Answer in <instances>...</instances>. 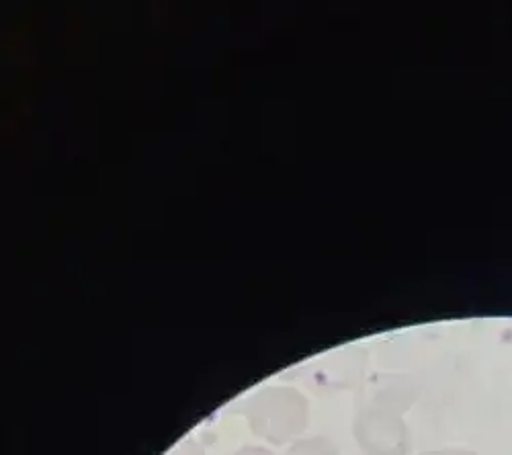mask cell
Here are the masks:
<instances>
[{"label":"cell","instance_id":"cell-5","mask_svg":"<svg viewBox=\"0 0 512 455\" xmlns=\"http://www.w3.org/2000/svg\"><path fill=\"white\" fill-rule=\"evenodd\" d=\"M236 455H273V453L263 447H246V449H240Z\"/></svg>","mask_w":512,"mask_h":455},{"label":"cell","instance_id":"cell-3","mask_svg":"<svg viewBox=\"0 0 512 455\" xmlns=\"http://www.w3.org/2000/svg\"><path fill=\"white\" fill-rule=\"evenodd\" d=\"M287 455H338V449L326 437H312L295 443Z\"/></svg>","mask_w":512,"mask_h":455},{"label":"cell","instance_id":"cell-2","mask_svg":"<svg viewBox=\"0 0 512 455\" xmlns=\"http://www.w3.org/2000/svg\"><path fill=\"white\" fill-rule=\"evenodd\" d=\"M361 449L369 455H408L410 439L402 419L388 410H365L355 423Z\"/></svg>","mask_w":512,"mask_h":455},{"label":"cell","instance_id":"cell-6","mask_svg":"<svg viewBox=\"0 0 512 455\" xmlns=\"http://www.w3.org/2000/svg\"><path fill=\"white\" fill-rule=\"evenodd\" d=\"M175 455H203V451H199L195 445H187V447H183L179 453H175Z\"/></svg>","mask_w":512,"mask_h":455},{"label":"cell","instance_id":"cell-4","mask_svg":"<svg viewBox=\"0 0 512 455\" xmlns=\"http://www.w3.org/2000/svg\"><path fill=\"white\" fill-rule=\"evenodd\" d=\"M420 455H476V453L467 449H443V451H426Z\"/></svg>","mask_w":512,"mask_h":455},{"label":"cell","instance_id":"cell-1","mask_svg":"<svg viewBox=\"0 0 512 455\" xmlns=\"http://www.w3.org/2000/svg\"><path fill=\"white\" fill-rule=\"evenodd\" d=\"M250 423L256 435L285 443L300 435L308 423V402L289 388H273L256 396L250 406Z\"/></svg>","mask_w":512,"mask_h":455}]
</instances>
